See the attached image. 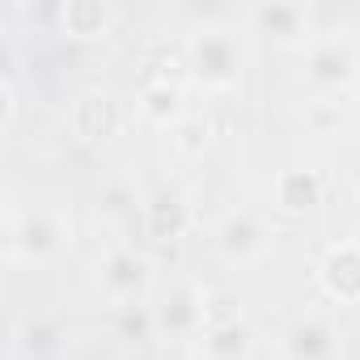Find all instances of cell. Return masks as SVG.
<instances>
[{
    "label": "cell",
    "mask_w": 360,
    "mask_h": 360,
    "mask_svg": "<svg viewBox=\"0 0 360 360\" xmlns=\"http://www.w3.org/2000/svg\"><path fill=\"white\" fill-rule=\"evenodd\" d=\"M187 68L208 89H229L238 81V72H242V51H238L233 34H225V30H200L187 43Z\"/></svg>",
    "instance_id": "6da1fadb"
},
{
    "label": "cell",
    "mask_w": 360,
    "mask_h": 360,
    "mask_svg": "<svg viewBox=\"0 0 360 360\" xmlns=\"http://www.w3.org/2000/svg\"><path fill=\"white\" fill-rule=\"evenodd\" d=\"M157 314V330L169 335V339H187V335H200L208 326V297H200L195 288L178 284L161 297V305H153Z\"/></svg>",
    "instance_id": "7a4b0ae2"
},
{
    "label": "cell",
    "mask_w": 360,
    "mask_h": 360,
    "mask_svg": "<svg viewBox=\"0 0 360 360\" xmlns=\"http://www.w3.org/2000/svg\"><path fill=\"white\" fill-rule=\"evenodd\" d=\"M318 280H322L326 297H335L343 305H356L360 301V242H335L322 255Z\"/></svg>",
    "instance_id": "3957f363"
},
{
    "label": "cell",
    "mask_w": 360,
    "mask_h": 360,
    "mask_svg": "<svg viewBox=\"0 0 360 360\" xmlns=\"http://www.w3.org/2000/svg\"><path fill=\"white\" fill-rule=\"evenodd\" d=\"M123 115H119V102L102 89H89L72 102V131L85 140V144H102L119 131Z\"/></svg>",
    "instance_id": "277c9868"
},
{
    "label": "cell",
    "mask_w": 360,
    "mask_h": 360,
    "mask_svg": "<svg viewBox=\"0 0 360 360\" xmlns=\"http://www.w3.org/2000/svg\"><path fill=\"white\" fill-rule=\"evenodd\" d=\"M305 77L318 85V89H339L356 77V56L347 43L339 39H318L309 51H305Z\"/></svg>",
    "instance_id": "5b68a950"
},
{
    "label": "cell",
    "mask_w": 360,
    "mask_h": 360,
    "mask_svg": "<svg viewBox=\"0 0 360 360\" xmlns=\"http://www.w3.org/2000/svg\"><path fill=\"white\" fill-rule=\"evenodd\" d=\"M102 284H106V292H110L119 305H123V301H140L144 288H148V259L136 255L131 246L110 250L106 263H102Z\"/></svg>",
    "instance_id": "8992f818"
},
{
    "label": "cell",
    "mask_w": 360,
    "mask_h": 360,
    "mask_svg": "<svg viewBox=\"0 0 360 360\" xmlns=\"http://www.w3.org/2000/svg\"><path fill=\"white\" fill-rule=\"evenodd\" d=\"M217 242H221V250H225L229 259L250 263V259L263 255V246H267V229H263V221H259L255 212H229V217L221 221Z\"/></svg>",
    "instance_id": "52a82bcc"
},
{
    "label": "cell",
    "mask_w": 360,
    "mask_h": 360,
    "mask_svg": "<svg viewBox=\"0 0 360 360\" xmlns=\"http://www.w3.org/2000/svg\"><path fill=\"white\" fill-rule=\"evenodd\" d=\"M288 360H335V326L322 318H301L284 335Z\"/></svg>",
    "instance_id": "ba28073f"
},
{
    "label": "cell",
    "mask_w": 360,
    "mask_h": 360,
    "mask_svg": "<svg viewBox=\"0 0 360 360\" xmlns=\"http://www.w3.org/2000/svg\"><path fill=\"white\" fill-rule=\"evenodd\" d=\"M60 26L72 39H102L115 26V9L102 0H64L60 5Z\"/></svg>",
    "instance_id": "9c48e42d"
},
{
    "label": "cell",
    "mask_w": 360,
    "mask_h": 360,
    "mask_svg": "<svg viewBox=\"0 0 360 360\" xmlns=\"http://www.w3.org/2000/svg\"><path fill=\"white\" fill-rule=\"evenodd\" d=\"M144 229L153 242H178L191 229V208L178 195H157L144 204Z\"/></svg>",
    "instance_id": "30bf717a"
},
{
    "label": "cell",
    "mask_w": 360,
    "mask_h": 360,
    "mask_svg": "<svg viewBox=\"0 0 360 360\" xmlns=\"http://www.w3.org/2000/svg\"><path fill=\"white\" fill-rule=\"evenodd\" d=\"M9 246L13 255H26V259H43L60 246V229L56 221H47L43 212H26L13 229H9Z\"/></svg>",
    "instance_id": "8fae6325"
},
{
    "label": "cell",
    "mask_w": 360,
    "mask_h": 360,
    "mask_svg": "<svg viewBox=\"0 0 360 360\" xmlns=\"http://www.w3.org/2000/svg\"><path fill=\"white\" fill-rule=\"evenodd\" d=\"M140 115L153 123V127H169L183 119V85L178 81H148L140 89Z\"/></svg>",
    "instance_id": "7c38bea8"
},
{
    "label": "cell",
    "mask_w": 360,
    "mask_h": 360,
    "mask_svg": "<svg viewBox=\"0 0 360 360\" xmlns=\"http://www.w3.org/2000/svg\"><path fill=\"white\" fill-rule=\"evenodd\" d=\"M250 347H255V335H250V326H246L242 318L217 322V326L204 330V352H208V360H246Z\"/></svg>",
    "instance_id": "4fadbf2b"
},
{
    "label": "cell",
    "mask_w": 360,
    "mask_h": 360,
    "mask_svg": "<svg viewBox=\"0 0 360 360\" xmlns=\"http://www.w3.org/2000/svg\"><path fill=\"white\" fill-rule=\"evenodd\" d=\"M276 200L288 212H309L322 200V174L318 169H284L276 183Z\"/></svg>",
    "instance_id": "5bb4252c"
},
{
    "label": "cell",
    "mask_w": 360,
    "mask_h": 360,
    "mask_svg": "<svg viewBox=\"0 0 360 360\" xmlns=\"http://www.w3.org/2000/svg\"><path fill=\"white\" fill-rule=\"evenodd\" d=\"M250 22H255L263 34H276V39H297V34H305L309 13H305L301 5H259V9H250Z\"/></svg>",
    "instance_id": "9a60e30c"
},
{
    "label": "cell",
    "mask_w": 360,
    "mask_h": 360,
    "mask_svg": "<svg viewBox=\"0 0 360 360\" xmlns=\"http://www.w3.org/2000/svg\"><path fill=\"white\" fill-rule=\"evenodd\" d=\"M119 330H123V339H148V335L157 330L153 305H144V301H123V305H119Z\"/></svg>",
    "instance_id": "2e32d148"
},
{
    "label": "cell",
    "mask_w": 360,
    "mask_h": 360,
    "mask_svg": "<svg viewBox=\"0 0 360 360\" xmlns=\"http://www.w3.org/2000/svg\"><path fill=\"white\" fill-rule=\"evenodd\" d=\"M335 123H339V106H335V102L322 98V102L309 106V127H314V131H330Z\"/></svg>",
    "instance_id": "e0dca14e"
},
{
    "label": "cell",
    "mask_w": 360,
    "mask_h": 360,
    "mask_svg": "<svg viewBox=\"0 0 360 360\" xmlns=\"http://www.w3.org/2000/svg\"><path fill=\"white\" fill-rule=\"evenodd\" d=\"M204 140H208V123H204V119H191V123H183V148H187V153H195Z\"/></svg>",
    "instance_id": "ac0fdd59"
}]
</instances>
